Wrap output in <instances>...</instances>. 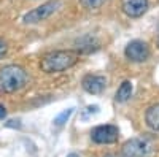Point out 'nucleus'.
Returning <instances> with one entry per match:
<instances>
[{
    "mask_svg": "<svg viewBox=\"0 0 159 157\" xmlns=\"http://www.w3.org/2000/svg\"><path fill=\"white\" fill-rule=\"evenodd\" d=\"M76 62L78 54L75 51H52L42 57L40 68L45 73H61L72 68Z\"/></svg>",
    "mask_w": 159,
    "mask_h": 157,
    "instance_id": "obj_1",
    "label": "nucleus"
},
{
    "mask_svg": "<svg viewBox=\"0 0 159 157\" xmlns=\"http://www.w3.org/2000/svg\"><path fill=\"white\" fill-rule=\"evenodd\" d=\"M27 83V73L19 65H7L0 68V90L11 94L22 89Z\"/></svg>",
    "mask_w": 159,
    "mask_h": 157,
    "instance_id": "obj_2",
    "label": "nucleus"
},
{
    "mask_svg": "<svg viewBox=\"0 0 159 157\" xmlns=\"http://www.w3.org/2000/svg\"><path fill=\"white\" fill-rule=\"evenodd\" d=\"M154 154V145L148 138H130L123 145V155L126 157H151Z\"/></svg>",
    "mask_w": 159,
    "mask_h": 157,
    "instance_id": "obj_3",
    "label": "nucleus"
},
{
    "mask_svg": "<svg viewBox=\"0 0 159 157\" xmlns=\"http://www.w3.org/2000/svg\"><path fill=\"white\" fill-rule=\"evenodd\" d=\"M62 2L61 0H48V2L42 3L40 7L34 8L32 11L25 13L24 18H22V22L24 24H37V22H42L45 19H48L52 13H56L59 8H61Z\"/></svg>",
    "mask_w": 159,
    "mask_h": 157,
    "instance_id": "obj_4",
    "label": "nucleus"
},
{
    "mask_svg": "<svg viewBox=\"0 0 159 157\" xmlns=\"http://www.w3.org/2000/svg\"><path fill=\"white\" fill-rule=\"evenodd\" d=\"M91 138L97 145H111L119 138V129L116 125H99L91 132Z\"/></svg>",
    "mask_w": 159,
    "mask_h": 157,
    "instance_id": "obj_5",
    "label": "nucleus"
},
{
    "mask_svg": "<svg viewBox=\"0 0 159 157\" xmlns=\"http://www.w3.org/2000/svg\"><path fill=\"white\" fill-rule=\"evenodd\" d=\"M124 54L130 62H145L150 57V48L142 40H134V41L127 43Z\"/></svg>",
    "mask_w": 159,
    "mask_h": 157,
    "instance_id": "obj_6",
    "label": "nucleus"
},
{
    "mask_svg": "<svg viewBox=\"0 0 159 157\" xmlns=\"http://www.w3.org/2000/svg\"><path fill=\"white\" fill-rule=\"evenodd\" d=\"M121 10L129 18H140L148 10V0H121Z\"/></svg>",
    "mask_w": 159,
    "mask_h": 157,
    "instance_id": "obj_7",
    "label": "nucleus"
},
{
    "mask_svg": "<svg viewBox=\"0 0 159 157\" xmlns=\"http://www.w3.org/2000/svg\"><path fill=\"white\" fill-rule=\"evenodd\" d=\"M81 86L88 94L97 95L103 92L105 86H107V80H105V76L100 75H86L81 81Z\"/></svg>",
    "mask_w": 159,
    "mask_h": 157,
    "instance_id": "obj_8",
    "label": "nucleus"
},
{
    "mask_svg": "<svg viewBox=\"0 0 159 157\" xmlns=\"http://www.w3.org/2000/svg\"><path fill=\"white\" fill-rule=\"evenodd\" d=\"M75 46L80 52H92L99 49V41L92 35H84L75 41Z\"/></svg>",
    "mask_w": 159,
    "mask_h": 157,
    "instance_id": "obj_9",
    "label": "nucleus"
},
{
    "mask_svg": "<svg viewBox=\"0 0 159 157\" xmlns=\"http://www.w3.org/2000/svg\"><path fill=\"white\" fill-rule=\"evenodd\" d=\"M145 121H147V125L151 130L159 132V103L151 105L147 110V113H145Z\"/></svg>",
    "mask_w": 159,
    "mask_h": 157,
    "instance_id": "obj_10",
    "label": "nucleus"
},
{
    "mask_svg": "<svg viewBox=\"0 0 159 157\" xmlns=\"http://www.w3.org/2000/svg\"><path fill=\"white\" fill-rule=\"evenodd\" d=\"M132 90H134V87H132V83L130 81H124L121 86L118 87L116 90V95H115V100L119 102V103H124L130 98L132 95Z\"/></svg>",
    "mask_w": 159,
    "mask_h": 157,
    "instance_id": "obj_11",
    "label": "nucleus"
},
{
    "mask_svg": "<svg viewBox=\"0 0 159 157\" xmlns=\"http://www.w3.org/2000/svg\"><path fill=\"white\" fill-rule=\"evenodd\" d=\"M72 113H73V108H67V110H64L62 113H59V114L54 117V125H57V127L64 125L65 122L69 121V117L72 116Z\"/></svg>",
    "mask_w": 159,
    "mask_h": 157,
    "instance_id": "obj_12",
    "label": "nucleus"
},
{
    "mask_svg": "<svg viewBox=\"0 0 159 157\" xmlns=\"http://www.w3.org/2000/svg\"><path fill=\"white\" fill-rule=\"evenodd\" d=\"M105 2H107V0H80V3H81L84 8H88V10H97Z\"/></svg>",
    "mask_w": 159,
    "mask_h": 157,
    "instance_id": "obj_13",
    "label": "nucleus"
},
{
    "mask_svg": "<svg viewBox=\"0 0 159 157\" xmlns=\"http://www.w3.org/2000/svg\"><path fill=\"white\" fill-rule=\"evenodd\" d=\"M97 113H99V107H97V105H89V107L86 108V111L83 113V117L86 119L88 114H97Z\"/></svg>",
    "mask_w": 159,
    "mask_h": 157,
    "instance_id": "obj_14",
    "label": "nucleus"
},
{
    "mask_svg": "<svg viewBox=\"0 0 159 157\" xmlns=\"http://www.w3.org/2000/svg\"><path fill=\"white\" fill-rule=\"evenodd\" d=\"M7 51H8L7 41H5V40H2V38H0V60H2V59L5 57V54H7Z\"/></svg>",
    "mask_w": 159,
    "mask_h": 157,
    "instance_id": "obj_15",
    "label": "nucleus"
},
{
    "mask_svg": "<svg viewBox=\"0 0 159 157\" xmlns=\"http://www.w3.org/2000/svg\"><path fill=\"white\" fill-rule=\"evenodd\" d=\"M5 116H7V110H5L3 105H0V119H3Z\"/></svg>",
    "mask_w": 159,
    "mask_h": 157,
    "instance_id": "obj_16",
    "label": "nucleus"
},
{
    "mask_svg": "<svg viewBox=\"0 0 159 157\" xmlns=\"http://www.w3.org/2000/svg\"><path fill=\"white\" fill-rule=\"evenodd\" d=\"M103 157H126V155H119V154H107V155H103Z\"/></svg>",
    "mask_w": 159,
    "mask_h": 157,
    "instance_id": "obj_17",
    "label": "nucleus"
},
{
    "mask_svg": "<svg viewBox=\"0 0 159 157\" xmlns=\"http://www.w3.org/2000/svg\"><path fill=\"white\" fill-rule=\"evenodd\" d=\"M67 157H80V155L75 154V152H72V154H67Z\"/></svg>",
    "mask_w": 159,
    "mask_h": 157,
    "instance_id": "obj_18",
    "label": "nucleus"
},
{
    "mask_svg": "<svg viewBox=\"0 0 159 157\" xmlns=\"http://www.w3.org/2000/svg\"><path fill=\"white\" fill-rule=\"evenodd\" d=\"M157 46H159V38H157Z\"/></svg>",
    "mask_w": 159,
    "mask_h": 157,
    "instance_id": "obj_19",
    "label": "nucleus"
}]
</instances>
